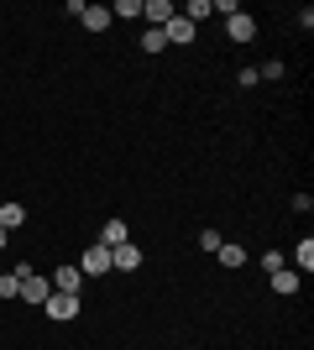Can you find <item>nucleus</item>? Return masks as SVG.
<instances>
[{"mask_svg":"<svg viewBox=\"0 0 314 350\" xmlns=\"http://www.w3.org/2000/svg\"><path fill=\"white\" fill-rule=\"evenodd\" d=\"M79 21H84L90 31H105L110 21H116V16H110V5H84V11H79Z\"/></svg>","mask_w":314,"mask_h":350,"instance_id":"obj_10","label":"nucleus"},{"mask_svg":"<svg viewBox=\"0 0 314 350\" xmlns=\"http://www.w3.org/2000/svg\"><path fill=\"white\" fill-rule=\"evenodd\" d=\"M205 16H209V0H189V5H183V21H194V27L205 21Z\"/></svg>","mask_w":314,"mask_h":350,"instance_id":"obj_16","label":"nucleus"},{"mask_svg":"<svg viewBox=\"0 0 314 350\" xmlns=\"http://www.w3.org/2000/svg\"><path fill=\"white\" fill-rule=\"evenodd\" d=\"M110 267H116V272H136V267H142V246H136V241H120V246L110 251Z\"/></svg>","mask_w":314,"mask_h":350,"instance_id":"obj_3","label":"nucleus"},{"mask_svg":"<svg viewBox=\"0 0 314 350\" xmlns=\"http://www.w3.org/2000/svg\"><path fill=\"white\" fill-rule=\"evenodd\" d=\"M199 246H205V251H220L225 241H220V230H199Z\"/></svg>","mask_w":314,"mask_h":350,"instance_id":"obj_19","label":"nucleus"},{"mask_svg":"<svg viewBox=\"0 0 314 350\" xmlns=\"http://www.w3.org/2000/svg\"><path fill=\"white\" fill-rule=\"evenodd\" d=\"M110 16H120V21H142V0H116Z\"/></svg>","mask_w":314,"mask_h":350,"instance_id":"obj_13","label":"nucleus"},{"mask_svg":"<svg viewBox=\"0 0 314 350\" xmlns=\"http://www.w3.org/2000/svg\"><path fill=\"white\" fill-rule=\"evenodd\" d=\"M16 293H21V278H16V272H5V278H0V298H16Z\"/></svg>","mask_w":314,"mask_h":350,"instance_id":"obj_18","label":"nucleus"},{"mask_svg":"<svg viewBox=\"0 0 314 350\" xmlns=\"http://www.w3.org/2000/svg\"><path fill=\"white\" fill-rule=\"evenodd\" d=\"M272 293H278V298H293V293H299V272L278 267V272H272Z\"/></svg>","mask_w":314,"mask_h":350,"instance_id":"obj_11","label":"nucleus"},{"mask_svg":"<svg viewBox=\"0 0 314 350\" xmlns=\"http://www.w3.org/2000/svg\"><path fill=\"white\" fill-rule=\"evenodd\" d=\"M194 21H183V16H173V21H168V27H163V37H168V42H173V47H189V42H194Z\"/></svg>","mask_w":314,"mask_h":350,"instance_id":"obj_7","label":"nucleus"},{"mask_svg":"<svg viewBox=\"0 0 314 350\" xmlns=\"http://www.w3.org/2000/svg\"><path fill=\"white\" fill-rule=\"evenodd\" d=\"M0 246H5V230H0Z\"/></svg>","mask_w":314,"mask_h":350,"instance_id":"obj_20","label":"nucleus"},{"mask_svg":"<svg viewBox=\"0 0 314 350\" xmlns=\"http://www.w3.org/2000/svg\"><path fill=\"white\" fill-rule=\"evenodd\" d=\"M47 293H53V288H47V282L31 272V278H21V293H16V298H21V304H31V308H42V304H47Z\"/></svg>","mask_w":314,"mask_h":350,"instance_id":"obj_4","label":"nucleus"},{"mask_svg":"<svg viewBox=\"0 0 314 350\" xmlns=\"http://www.w3.org/2000/svg\"><path fill=\"white\" fill-rule=\"evenodd\" d=\"M79 288H84L79 267H53V293H79Z\"/></svg>","mask_w":314,"mask_h":350,"instance_id":"obj_8","label":"nucleus"},{"mask_svg":"<svg viewBox=\"0 0 314 350\" xmlns=\"http://www.w3.org/2000/svg\"><path fill=\"white\" fill-rule=\"evenodd\" d=\"M16 225H27V209L16 204V199H5V204H0V230L11 235V230H16Z\"/></svg>","mask_w":314,"mask_h":350,"instance_id":"obj_12","label":"nucleus"},{"mask_svg":"<svg viewBox=\"0 0 314 350\" xmlns=\"http://www.w3.org/2000/svg\"><path fill=\"white\" fill-rule=\"evenodd\" d=\"M47 319H58V324H68V319H79V308H84V304H79V293H47Z\"/></svg>","mask_w":314,"mask_h":350,"instance_id":"obj_1","label":"nucleus"},{"mask_svg":"<svg viewBox=\"0 0 314 350\" xmlns=\"http://www.w3.org/2000/svg\"><path fill=\"white\" fill-rule=\"evenodd\" d=\"M293 262H299L304 272H314V241H309V235L299 241V251H293Z\"/></svg>","mask_w":314,"mask_h":350,"instance_id":"obj_15","label":"nucleus"},{"mask_svg":"<svg viewBox=\"0 0 314 350\" xmlns=\"http://www.w3.org/2000/svg\"><path fill=\"white\" fill-rule=\"evenodd\" d=\"M173 0H142V21H152V27H168L173 21Z\"/></svg>","mask_w":314,"mask_h":350,"instance_id":"obj_5","label":"nucleus"},{"mask_svg":"<svg viewBox=\"0 0 314 350\" xmlns=\"http://www.w3.org/2000/svg\"><path fill=\"white\" fill-rule=\"evenodd\" d=\"M220 267H246V251L241 246H220Z\"/></svg>","mask_w":314,"mask_h":350,"instance_id":"obj_17","label":"nucleus"},{"mask_svg":"<svg viewBox=\"0 0 314 350\" xmlns=\"http://www.w3.org/2000/svg\"><path fill=\"white\" fill-rule=\"evenodd\" d=\"M79 272H84V278H105V272H116V267H110V246L94 241V246L79 256Z\"/></svg>","mask_w":314,"mask_h":350,"instance_id":"obj_2","label":"nucleus"},{"mask_svg":"<svg viewBox=\"0 0 314 350\" xmlns=\"http://www.w3.org/2000/svg\"><path fill=\"white\" fill-rule=\"evenodd\" d=\"M142 47H147V53H163V47H168L163 27H147V31H142Z\"/></svg>","mask_w":314,"mask_h":350,"instance_id":"obj_14","label":"nucleus"},{"mask_svg":"<svg viewBox=\"0 0 314 350\" xmlns=\"http://www.w3.org/2000/svg\"><path fill=\"white\" fill-rule=\"evenodd\" d=\"M120 241H131V225H126V219H105V230H100V246H110V251H116Z\"/></svg>","mask_w":314,"mask_h":350,"instance_id":"obj_9","label":"nucleus"},{"mask_svg":"<svg viewBox=\"0 0 314 350\" xmlns=\"http://www.w3.org/2000/svg\"><path fill=\"white\" fill-rule=\"evenodd\" d=\"M225 31H231V42H252V37H257V16L236 11L231 21H225Z\"/></svg>","mask_w":314,"mask_h":350,"instance_id":"obj_6","label":"nucleus"}]
</instances>
